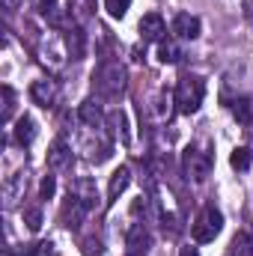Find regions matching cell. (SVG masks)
Listing matches in <instances>:
<instances>
[{
  "mask_svg": "<svg viewBox=\"0 0 253 256\" xmlns=\"http://www.w3.org/2000/svg\"><path fill=\"white\" fill-rule=\"evenodd\" d=\"M131 6V0H104V9L110 12V18H122Z\"/></svg>",
  "mask_w": 253,
  "mask_h": 256,
  "instance_id": "83f0119b",
  "label": "cell"
},
{
  "mask_svg": "<svg viewBox=\"0 0 253 256\" xmlns=\"http://www.w3.org/2000/svg\"><path fill=\"white\" fill-rule=\"evenodd\" d=\"M78 152L90 161H104L110 155V134L104 128H92V126H84L80 128V140H78Z\"/></svg>",
  "mask_w": 253,
  "mask_h": 256,
  "instance_id": "3957f363",
  "label": "cell"
},
{
  "mask_svg": "<svg viewBox=\"0 0 253 256\" xmlns=\"http://www.w3.org/2000/svg\"><path fill=\"white\" fill-rule=\"evenodd\" d=\"M39 15L48 24H60L63 21V12H60V3L57 0H39Z\"/></svg>",
  "mask_w": 253,
  "mask_h": 256,
  "instance_id": "cb8c5ba5",
  "label": "cell"
},
{
  "mask_svg": "<svg viewBox=\"0 0 253 256\" xmlns=\"http://www.w3.org/2000/svg\"><path fill=\"white\" fill-rule=\"evenodd\" d=\"M230 256H253V238L248 232H236L230 242Z\"/></svg>",
  "mask_w": 253,
  "mask_h": 256,
  "instance_id": "44dd1931",
  "label": "cell"
},
{
  "mask_svg": "<svg viewBox=\"0 0 253 256\" xmlns=\"http://www.w3.org/2000/svg\"><path fill=\"white\" fill-rule=\"evenodd\" d=\"M24 224H27L30 232H36V230L42 226V208H39V206H27V208H24Z\"/></svg>",
  "mask_w": 253,
  "mask_h": 256,
  "instance_id": "4316f807",
  "label": "cell"
},
{
  "mask_svg": "<svg viewBox=\"0 0 253 256\" xmlns=\"http://www.w3.org/2000/svg\"><path fill=\"white\" fill-rule=\"evenodd\" d=\"M30 98L39 108H54L60 102V84L54 78H39V80L30 84Z\"/></svg>",
  "mask_w": 253,
  "mask_h": 256,
  "instance_id": "ba28073f",
  "label": "cell"
},
{
  "mask_svg": "<svg viewBox=\"0 0 253 256\" xmlns=\"http://www.w3.org/2000/svg\"><path fill=\"white\" fill-rule=\"evenodd\" d=\"M54 194H57V179L54 176H45L42 185H39V196L42 200H54Z\"/></svg>",
  "mask_w": 253,
  "mask_h": 256,
  "instance_id": "f1b7e54d",
  "label": "cell"
},
{
  "mask_svg": "<svg viewBox=\"0 0 253 256\" xmlns=\"http://www.w3.org/2000/svg\"><path fill=\"white\" fill-rule=\"evenodd\" d=\"M131 185V167H116L114 170V176H110V185H108V206H114L122 194H126V188Z\"/></svg>",
  "mask_w": 253,
  "mask_h": 256,
  "instance_id": "2e32d148",
  "label": "cell"
},
{
  "mask_svg": "<svg viewBox=\"0 0 253 256\" xmlns=\"http://www.w3.org/2000/svg\"><path fill=\"white\" fill-rule=\"evenodd\" d=\"M0 96H3L0 120H3V126H9V122H12V116H15V102H18V96H15V90H12V86H3V90H0Z\"/></svg>",
  "mask_w": 253,
  "mask_h": 256,
  "instance_id": "7402d4cb",
  "label": "cell"
},
{
  "mask_svg": "<svg viewBox=\"0 0 253 256\" xmlns=\"http://www.w3.org/2000/svg\"><path fill=\"white\" fill-rule=\"evenodd\" d=\"M15 140L21 146H30L36 140V122L30 116H18V122H15Z\"/></svg>",
  "mask_w": 253,
  "mask_h": 256,
  "instance_id": "ffe728a7",
  "label": "cell"
},
{
  "mask_svg": "<svg viewBox=\"0 0 253 256\" xmlns=\"http://www.w3.org/2000/svg\"><path fill=\"white\" fill-rule=\"evenodd\" d=\"M18 3H21V0H6V6H18Z\"/></svg>",
  "mask_w": 253,
  "mask_h": 256,
  "instance_id": "1f68e13d",
  "label": "cell"
},
{
  "mask_svg": "<svg viewBox=\"0 0 253 256\" xmlns=\"http://www.w3.org/2000/svg\"><path fill=\"white\" fill-rule=\"evenodd\" d=\"M212 167H214V158H212L208 149H202V146H188V149L182 152V170H185V176H188L190 182H206L208 173H212Z\"/></svg>",
  "mask_w": 253,
  "mask_h": 256,
  "instance_id": "277c9868",
  "label": "cell"
},
{
  "mask_svg": "<svg viewBox=\"0 0 253 256\" xmlns=\"http://www.w3.org/2000/svg\"><path fill=\"white\" fill-rule=\"evenodd\" d=\"M24 191H27V170H18L12 176L3 179V188H0V196H3V208H15L21 200H24Z\"/></svg>",
  "mask_w": 253,
  "mask_h": 256,
  "instance_id": "52a82bcc",
  "label": "cell"
},
{
  "mask_svg": "<svg viewBox=\"0 0 253 256\" xmlns=\"http://www.w3.org/2000/svg\"><path fill=\"white\" fill-rule=\"evenodd\" d=\"M66 48H68V57L72 60H84L86 57V33L80 27H72L66 33Z\"/></svg>",
  "mask_w": 253,
  "mask_h": 256,
  "instance_id": "ac0fdd59",
  "label": "cell"
},
{
  "mask_svg": "<svg viewBox=\"0 0 253 256\" xmlns=\"http://www.w3.org/2000/svg\"><path fill=\"white\" fill-rule=\"evenodd\" d=\"M232 114H236V120L238 122H244V126H253V108L248 98H236L232 102Z\"/></svg>",
  "mask_w": 253,
  "mask_h": 256,
  "instance_id": "d4e9b609",
  "label": "cell"
},
{
  "mask_svg": "<svg viewBox=\"0 0 253 256\" xmlns=\"http://www.w3.org/2000/svg\"><path fill=\"white\" fill-rule=\"evenodd\" d=\"M18 256H54V244L51 242H33V244H24Z\"/></svg>",
  "mask_w": 253,
  "mask_h": 256,
  "instance_id": "484cf974",
  "label": "cell"
},
{
  "mask_svg": "<svg viewBox=\"0 0 253 256\" xmlns=\"http://www.w3.org/2000/svg\"><path fill=\"white\" fill-rule=\"evenodd\" d=\"M108 126H110V137H116L122 146H131V126H128V114L122 108H114L108 114Z\"/></svg>",
  "mask_w": 253,
  "mask_h": 256,
  "instance_id": "5bb4252c",
  "label": "cell"
},
{
  "mask_svg": "<svg viewBox=\"0 0 253 256\" xmlns=\"http://www.w3.org/2000/svg\"><path fill=\"white\" fill-rule=\"evenodd\" d=\"M78 120H80V126H92V128L108 126V114L102 110V104H98L96 98H86V102L78 108Z\"/></svg>",
  "mask_w": 253,
  "mask_h": 256,
  "instance_id": "4fadbf2b",
  "label": "cell"
},
{
  "mask_svg": "<svg viewBox=\"0 0 253 256\" xmlns=\"http://www.w3.org/2000/svg\"><path fill=\"white\" fill-rule=\"evenodd\" d=\"M253 161V149L250 146H236L232 149V155H230V164H232V170H248Z\"/></svg>",
  "mask_w": 253,
  "mask_h": 256,
  "instance_id": "603a6c76",
  "label": "cell"
},
{
  "mask_svg": "<svg viewBox=\"0 0 253 256\" xmlns=\"http://www.w3.org/2000/svg\"><path fill=\"white\" fill-rule=\"evenodd\" d=\"M152 238H149V230H146V220H134L126 232V248H128V256H140L149 250Z\"/></svg>",
  "mask_w": 253,
  "mask_h": 256,
  "instance_id": "9c48e42d",
  "label": "cell"
},
{
  "mask_svg": "<svg viewBox=\"0 0 253 256\" xmlns=\"http://www.w3.org/2000/svg\"><path fill=\"white\" fill-rule=\"evenodd\" d=\"M206 98V80L200 74H182L173 90V104L179 114H196Z\"/></svg>",
  "mask_w": 253,
  "mask_h": 256,
  "instance_id": "7a4b0ae2",
  "label": "cell"
},
{
  "mask_svg": "<svg viewBox=\"0 0 253 256\" xmlns=\"http://www.w3.org/2000/svg\"><path fill=\"white\" fill-rule=\"evenodd\" d=\"M39 60L48 68H63L66 60H68V48H66V36H57V33H45L39 39Z\"/></svg>",
  "mask_w": 253,
  "mask_h": 256,
  "instance_id": "8992f818",
  "label": "cell"
},
{
  "mask_svg": "<svg viewBox=\"0 0 253 256\" xmlns=\"http://www.w3.org/2000/svg\"><path fill=\"white\" fill-rule=\"evenodd\" d=\"M200 30H202V24H200V18L190 15V12H179V15L173 18V33H176L179 39H196Z\"/></svg>",
  "mask_w": 253,
  "mask_h": 256,
  "instance_id": "9a60e30c",
  "label": "cell"
},
{
  "mask_svg": "<svg viewBox=\"0 0 253 256\" xmlns=\"http://www.w3.org/2000/svg\"><path fill=\"white\" fill-rule=\"evenodd\" d=\"M220 230H224V214H220L214 206H206V208L196 214V220H194V226H190V236H194L196 244H208V242L218 238Z\"/></svg>",
  "mask_w": 253,
  "mask_h": 256,
  "instance_id": "5b68a950",
  "label": "cell"
},
{
  "mask_svg": "<svg viewBox=\"0 0 253 256\" xmlns=\"http://www.w3.org/2000/svg\"><path fill=\"white\" fill-rule=\"evenodd\" d=\"M90 212H92L90 206H84L78 196L68 194V200L63 202V212H60V220H63L66 230H80V224H84V218H86Z\"/></svg>",
  "mask_w": 253,
  "mask_h": 256,
  "instance_id": "30bf717a",
  "label": "cell"
},
{
  "mask_svg": "<svg viewBox=\"0 0 253 256\" xmlns=\"http://www.w3.org/2000/svg\"><path fill=\"white\" fill-rule=\"evenodd\" d=\"M179 256H200V254H196V248H190V244H188V248H182V254H179Z\"/></svg>",
  "mask_w": 253,
  "mask_h": 256,
  "instance_id": "4dcf8cb0",
  "label": "cell"
},
{
  "mask_svg": "<svg viewBox=\"0 0 253 256\" xmlns=\"http://www.w3.org/2000/svg\"><path fill=\"white\" fill-rule=\"evenodd\" d=\"M92 86H96V96L104 98V102H120L122 92L128 86V72L120 60H102V66L92 72Z\"/></svg>",
  "mask_w": 253,
  "mask_h": 256,
  "instance_id": "6da1fadb",
  "label": "cell"
},
{
  "mask_svg": "<svg viewBox=\"0 0 253 256\" xmlns=\"http://www.w3.org/2000/svg\"><path fill=\"white\" fill-rule=\"evenodd\" d=\"M86 6H90V0H72V12H74L78 21H86L90 18V9Z\"/></svg>",
  "mask_w": 253,
  "mask_h": 256,
  "instance_id": "f546056e",
  "label": "cell"
},
{
  "mask_svg": "<svg viewBox=\"0 0 253 256\" xmlns=\"http://www.w3.org/2000/svg\"><path fill=\"white\" fill-rule=\"evenodd\" d=\"M137 33H140V39H143V42H161V39H164V33H167V24H164V18H161L158 12H149V15H143V18H140Z\"/></svg>",
  "mask_w": 253,
  "mask_h": 256,
  "instance_id": "8fae6325",
  "label": "cell"
},
{
  "mask_svg": "<svg viewBox=\"0 0 253 256\" xmlns=\"http://www.w3.org/2000/svg\"><path fill=\"white\" fill-rule=\"evenodd\" d=\"M68 164H72V146L66 143L63 137H57L51 143V149H48V167L51 170H66Z\"/></svg>",
  "mask_w": 253,
  "mask_h": 256,
  "instance_id": "e0dca14e",
  "label": "cell"
},
{
  "mask_svg": "<svg viewBox=\"0 0 253 256\" xmlns=\"http://www.w3.org/2000/svg\"><path fill=\"white\" fill-rule=\"evenodd\" d=\"M158 60L164 66H176L182 60V48H179L173 39H161V42H158Z\"/></svg>",
  "mask_w": 253,
  "mask_h": 256,
  "instance_id": "d6986e66",
  "label": "cell"
},
{
  "mask_svg": "<svg viewBox=\"0 0 253 256\" xmlns=\"http://www.w3.org/2000/svg\"><path fill=\"white\" fill-rule=\"evenodd\" d=\"M68 194L78 196V200H80L84 206H90V208L98 206V188H96V182H92L90 176H78V179H72V182H68Z\"/></svg>",
  "mask_w": 253,
  "mask_h": 256,
  "instance_id": "7c38bea8",
  "label": "cell"
}]
</instances>
